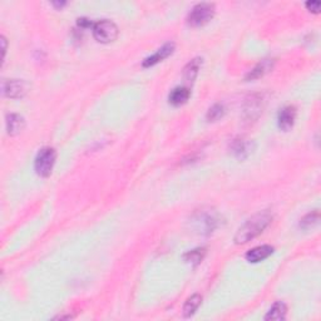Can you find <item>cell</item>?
<instances>
[{
  "mask_svg": "<svg viewBox=\"0 0 321 321\" xmlns=\"http://www.w3.org/2000/svg\"><path fill=\"white\" fill-rule=\"evenodd\" d=\"M252 146L251 142L244 140V138H237L231 143V152L236 156L237 158H246L251 153Z\"/></svg>",
  "mask_w": 321,
  "mask_h": 321,
  "instance_id": "cell-10",
  "label": "cell"
},
{
  "mask_svg": "<svg viewBox=\"0 0 321 321\" xmlns=\"http://www.w3.org/2000/svg\"><path fill=\"white\" fill-rule=\"evenodd\" d=\"M260 98L259 99H255V97H251V99L247 102V105L245 107V115L247 116L249 120H252V118H256L260 113L262 112V105L261 102H260Z\"/></svg>",
  "mask_w": 321,
  "mask_h": 321,
  "instance_id": "cell-17",
  "label": "cell"
},
{
  "mask_svg": "<svg viewBox=\"0 0 321 321\" xmlns=\"http://www.w3.org/2000/svg\"><path fill=\"white\" fill-rule=\"evenodd\" d=\"M272 64H274L272 59H265L262 60V62H260L259 64H257L256 67L251 70V72L247 73L246 80H254V79H257V78L262 77V75H265L267 72H269V70H271Z\"/></svg>",
  "mask_w": 321,
  "mask_h": 321,
  "instance_id": "cell-13",
  "label": "cell"
},
{
  "mask_svg": "<svg viewBox=\"0 0 321 321\" xmlns=\"http://www.w3.org/2000/svg\"><path fill=\"white\" fill-rule=\"evenodd\" d=\"M78 25L80 28H89L92 27V22L89 19H87V18H79L78 19Z\"/></svg>",
  "mask_w": 321,
  "mask_h": 321,
  "instance_id": "cell-22",
  "label": "cell"
},
{
  "mask_svg": "<svg viewBox=\"0 0 321 321\" xmlns=\"http://www.w3.org/2000/svg\"><path fill=\"white\" fill-rule=\"evenodd\" d=\"M271 220L272 216L269 212H260V213L252 216L237 231L236 236H235L236 244H246L250 240L259 236L260 234L264 232V230H266Z\"/></svg>",
  "mask_w": 321,
  "mask_h": 321,
  "instance_id": "cell-1",
  "label": "cell"
},
{
  "mask_svg": "<svg viewBox=\"0 0 321 321\" xmlns=\"http://www.w3.org/2000/svg\"><path fill=\"white\" fill-rule=\"evenodd\" d=\"M201 59L199 58H196V59L191 60V62L188 63V64L186 65V68H184L183 70V77L184 79L188 80V82H193L194 78L197 77V74H198V70H199V67H201Z\"/></svg>",
  "mask_w": 321,
  "mask_h": 321,
  "instance_id": "cell-16",
  "label": "cell"
},
{
  "mask_svg": "<svg viewBox=\"0 0 321 321\" xmlns=\"http://www.w3.org/2000/svg\"><path fill=\"white\" fill-rule=\"evenodd\" d=\"M204 256V249H197L184 255V260L192 265H197L202 261Z\"/></svg>",
  "mask_w": 321,
  "mask_h": 321,
  "instance_id": "cell-19",
  "label": "cell"
},
{
  "mask_svg": "<svg viewBox=\"0 0 321 321\" xmlns=\"http://www.w3.org/2000/svg\"><path fill=\"white\" fill-rule=\"evenodd\" d=\"M191 92L186 87H177L169 94V103L173 105H182L188 100Z\"/></svg>",
  "mask_w": 321,
  "mask_h": 321,
  "instance_id": "cell-12",
  "label": "cell"
},
{
  "mask_svg": "<svg viewBox=\"0 0 321 321\" xmlns=\"http://www.w3.org/2000/svg\"><path fill=\"white\" fill-rule=\"evenodd\" d=\"M55 160H57V152L54 148L45 147L38 152L34 161L35 172L40 177H48L53 171Z\"/></svg>",
  "mask_w": 321,
  "mask_h": 321,
  "instance_id": "cell-2",
  "label": "cell"
},
{
  "mask_svg": "<svg viewBox=\"0 0 321 321\" xmlns=\"http://www.w3.org/2000/svg\"><path fill=\"white\" fill-rule=\"evenodd\" d=\"M295 120H296V108L294 105H287L284 107L279 113V117H277V122H279L280 130L290 131L294 126Z\"/></svg>",
  "mask_w": 321,
  "mask_h": 321,
  "instance_id": "cell-7",
  "label": "cell"
},
{
  "mask_svg": "<svg viewBox=\"0 0 321 321\" xmlns=\"http://www.w3.org/2000/svg\"><path fill=\"white\" fill-rule=\"evenodd\" d=\"M28 89H29V84L25 80L10 79L5 80L3 83V93H4V95L8 98H13V99L24 97L28 93Z\"/></svg>",
  "mask_w": 321,
  "mask_h": 321,
  "instance_id": "cell-5",
  "label": "cell"
},
{
  "mask_svg": "<svg viewBox=\"0 0 321 321\" xmlns=\"http://www.w3.org/2000/svg\"><path fill=\"white\" fill-rule=\"evenodd\" d=\"M215 15V5L209 3H201L193 7L187 18V23L191 27H201L207 24Z\"/></svg>",
  "mask_w": 321,
  "mask_h": 321,
  "instance_id": "cell-3",
  "label": "cell"
},
{
  "mask_svg": "<svg viewBox=\"0 0 321 321\" xmlns=\"http://www.w3.org/2000/svg\"><path fill=\"white\" fill-rule=\"evenodd\" d=\"M25 121L19 115H9L7 117V131L10 136H17L24 130Z\"/></svg>",
  "mask_w": 321,
  "mask_h": 321,
  "instance_id": "cell-11",
  "label": "cell"
},
{
  "mask_svg": "<svg viewBox=\"0 0 321 321\" xmlns=\"http://www.w3.org/2000/svg\"><path fill=\"white\" fill-rule=\"evenodd\" d=\"M224 115H225L224 105L215 104L212 105V107L208 110V112H207V120H208L209 122H216V121H219L220 118L224 117Z\"/></svg>",
  "mask_w": 321,
  "mask_h": 321,
  "instance_id": "cell-18",
  "label": "cell"
},
{
  "mask_svg": "<svg viewBox=\"0 0 321 321\" xmlns=\"http://www.w3.org/2000/svg\"><path fill=\"white\" fill-rule=\"evenodd\" d=\"M93 35L99 43H111L117 39L118 28L111 20H99L93 25Z\"/></svg>",
  "mask_w": 321,
  "mask_h": 321,
  "instance_id": "cell-4",
  "label": "cell"
},
{
  "mask_svg": "<svg viewBox=\"0 0 321 321\" xmlns=\"http://www.w3.org/2000/svg\"><path fill=\"white\" fill-rule=\"evenodd\" d=\"M274 252V247L269 246V245H262V246H257L255 249L250 250L246 254V259L249 262H260L262 260L267 259L270 255Z\"/></svg>",
  "mask_w": 321,
  "mask_h": 321,
  "instance_id": "cell-9",
  "label": "cell"
},
{
  "mask_svg": "<svg viewBox=\"0 0 321 321\" xmlns=\"http://www.w3.org/2000/svg\"><path fill=\"white\" fill-rule=\"evenodd\" d=\"M202 302V297L199 296L198 294H194L192 295L191 297H188L186 301V304H184L183 306V315L186 317H189L192 316V315L194 314V312L198 310L199 305H201Z\"/></svg>",
  "mask_w": 321,
  "mask_h": 321,
  "instance_id": "cell-15",
  "label": "cell"
},
{
  "mask_svg": "<svg viewBox=\"0 0 321 321\" xmlns=\"http://www.w3.org/2000/svg\"><path fill=\"white\" fill-rule=\"evenodd\" d=\"M173 49H174L173 43H167V44H164L161 49L157 50V53H155L153 55H151V57L146 58V59L143 60V67L147 68V67H151V65L157 64L158 62H161V60L166 59L167 57H169V55L173 53Z\"/></svg>",
  "mask_w": 321,
  "mask_h": 321,
  "instance_id": "cell-8",
  "label": "cell"
},
{
  "mask_svg": "<svg viewBox=\"0 0 321 321\" xmlns=\"http://www.w3.org/2000/svg\"><path fill=\"white\" fill-rule=\"evenodd\" d=\"M197 225V230L201 234H211L217 226V219L213 212H201L193 220Z\"/></svg>",
  "mask_w": 321,
  "mask_h": 321,
  "instance_id": "cell-6",
  "label": "cell"
},
{
  "mask_svg": "<svg viewBox=\"0 0 321 321\" xmlns=\"http://www.w3.org/2000/svg\"><path fill=\"white\" fill-rule=\"evenodd\" d=\"M317 222H319V212L315 211L312 213H309L307 216H305L301 220V222H300V226L305 230H309L311 227H314L315 225H317Z\"/></svg>",
  "mask_w": 321,
  "mask_h": 321,
  "instance_id": "cell-20",
  "label": "cell"
},
{
  "mask_svg": "<svg viewBox=\"0 0 321 321\" xmlns=\"http://www.w3.org/2000/svg\"><path fill=\"white\" fill-rule=\"evenodd\" d=\"M54 5H58V7H63V5H65V3H64V2H62V3H54Z\"/></svg>",
  "mask_w": 321,
  "mask_h": 321,
  "instance_id": "cell-23",
  "label": "cell"
},
{
  "mask_svg": "<svg viewBox=\"0 0 321 321\" xmlns=\"http://www.w3.org/2000/svg\"><path fill=\"white\" fill-rule=\"evenodd\" d=\"M286 305L284 302H275L265 316V320H284L286 316Z\"/></svg>",
  "mask_w": 321,
  "mask_h": 321,
  "instance_id": "cell-14",
  "label": "cell"
},
{
  "mask_svg": "<svg viewBox=\"0 0 321 321\" xmlns=\"http://www.w3.org/2000/svg\"><path fill=\"white\" fill-rule=\"evenodd\" d=\"M320 2L319 0H311V2L306 3V8L312 13H319L320 12Z\"/></svg>",
  "mask_w": 321,
  "mask_h": 321,
  "instance_id": "cell-21",
  "label": "cell"
}]
</instances>
